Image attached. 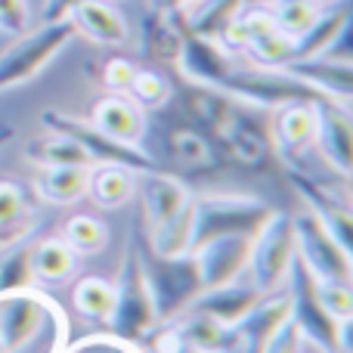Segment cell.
Listing matches in <instances>:
<instances>
[{
  "label": "cell",
  "mask_w": 353,
  "mask_h": 353,
  "mask_svg": "<svg viewBox=\"0 0 353 353\" xmlns=\"http://www.w3.org/2000/svg\"><path fill=\"white\" fill-rule=\"evenodd\" d=\"M186 105H189V115H192L199 124H205V130L214 137H220V130H223L232 118L230 97H226L223 90H214V87L195 84L186 97Z\"/></svg>",
  "instance_id": "31"
},
{
  "label": "cell",
  "mask_w": 353,
  "mask_h": 353,
  "mask_svg": "<svg viewBox=\"0 0 353 353\" xmlns=\"http://www.w3.org/2000/svg\"><path fill=\"white\" fill-rule=\"evenodd\" d=\"M220 140H223L226 152H230L232 159L242 161V165H251V168L267 165L270 152H273L261 124L248 115H236V112H232L230 124L220 130Z\"/></svg>",
  "instance_id": "23"
},
{
  "label": "cell",
  "mask_w": 353,
  "mask_h": 353,
  "mask_svg": "<svg viewBox=\"0 0 353 353\" xmlns=\"http://www.w3.org/2000/svg\"><path fill=\"white\" fill-rule=\"evenodd\" d=\"M50 304L53 301L34 285L0 298V344L6 353H19L41 335L50 319Z\"/></svg>",
  "instance_id": "10"
},
{
  "label": "cell",
  "mask_w": 353,
  "mask_h": 353,
  "mask_svg": "<svg viewBox=\"0 0 353 353\" xmlns=\"http://www.w3.org/2000/svg\"><path fill=\"white\" fill-rule=\"evenodd\" d=\"M41 121L47 130L65 134L68 140L78 143L93 165H121V168H130L134 174L155 171L152 155H146L140 146H128V143L112 140V137H105L103 130L93 128L90 121H81V118L65 115V112H53V109L41 112Z\"/></svg>",
  "instance_id": "6"
},
{
  "label": "cell",
  "mask_w": 353,
  "mask_h": 353,
  "mask_svg": "<svg viewBox=\"0 0 353 353\" xmlns=\"http://www.w3.org/2000/svg\"><path fill=\"white\" fill-rule=\"evenodd\" d=\"M0 353H6V347H3V344H0Z\"/></svg>",
  "instance_id": "49"
},
{
  "label": "cell",
  "mask_w": 353,
  "mask_h": 353,
  "mask_svg": "<svg viewBox=\"0 0 353 353\" xmlns=\"http://www.w3.org/2000/svg\"><path fill=\"white\" fill-rule=\"evenodd\" d=\"M273 134L282 155L294 159L298 152H304L313 143V134H316V109H313V103L279 105L273 121Z\"/></svg>",
  "instance_id": "22"
},
{
  "label": "cell",
  "mask_w": 353,
  "mask_h": 353,
  "mask_svg": "<svg viewBox=\"0 0 353 353\" xmlns=\"http://www.w3.org/2000/svg\"><path fill=\"white\" fill-rule=\"evenodd\" d=\"M25 159L34 161L41 168H59V165H87L93 168V161L87 159V152L78 146L74 140H68L65 134H56L50 130V137H41V140H31L25 146Z\"/></svg>",
  "instance_id": "30"
},
{
  "label": "cell",
  "mask_w": 353,
  "mask_h": 353,
  "mask_svg": "<svg viewBox=\"0 0 353 353\" xmlns=\"http://www.w3.org/2000/svg\"><path fill=\"white\" fill-rule=\"evenodd\" d=\"M74 310L87 319H109L112 304H115V288L109 279H99V276H84V279L74 285L72 292Z\"/></svg>",
  "instance_id": "35"
},
{
  "label": "cell",
  "mask_w": 353,
  "mask_h": 353,
  "mask_svg": "<svg viewBox=\"0 0 353 353\" xmlns=\"http://www.w3.org/2000/svg\"><path fill=\"white\" fill-rule=\"evenodd\" d=\"M87 176H90L87 165L43 168L34 180V192L50 205H74L87 195Z\"/></svg>",
  "instance_id": "25"
},
{
  "label": "cell",
  "mask_w": 353,
  "mask_h": 353,
  "mask_svg": "<svg viewBox=\"0 0 353 353\" xmlns=\"http://www.w3.org/2000/svg\"><path fill=\"white\" fill-rule=\"evenodd\" d=\"M112 288H115V304H112L105 323L112 325L118 341H143L159 325V316H155L152 292H149L146 273H143V251L137 245H128L124 263Z\"/></svg>",
  "instance_id": "1"
},
{
  "label": "cell",
  "mask_w": 353,
  "mask_h": 353,
  "mask_svg": "<svg viewBox=\"0 0 353 353\" xmlns=\"http://www.w3.org/2000/svg\"><path fill=\"white\" fill-rule=\"evenodd\" d=\"M186 31L180 12L152 10L143 19V53L155 62H176Z\"/></svg>",
  "instance_id": "21"
},
{
  "label": "cell",
  "mask_w": 353,
  "mask_h": 353,
  "mask_svg": "<svg viewBox=\"0 0 353 353\" xmlns=\"http://www.w3.org/2000/svg\"><path fill=\"white\" fill-rule=\"evenodd\" d=\"M74 263H78V254L62 242V236H50L31 245V273H34V282L59 285V282H65L74 273Z\"/></svg>",
  "instance_id": "28"
},
{
  "label": "cell",
  "mask_w": 353,
  "mask_h": 353,
  "mask_svg": "<svg viewBox=\"0 0 353 353\" xmlns=\"http://www.w3.org/2000/svg\"><path fill=\"white\" fill-rule=\"evenodd\" d=\"M149 248H152V254H159V257L189 254V248H192V201L183 205L176 214H171V217H165L161 223L152 226Z\"/></svg>",
  "instance_id": "29"
},
{
  "label": "cell",
  "mask_w": 353,
  "mask_h": 353,
  "mask_svg": "<svg viewBox=\"0 0 353 353\" xmlns=\"http://www.w3.org/2000/svg\"><path fill=\"white\" fill-rule=\"evenodd\" d=\"M316 294L323 301V307L335 319H350L353 301H350V282L341 279H316Z\"/></svg>",
  "instance_id": "40"
},
{
  "label": "cell",
  "mask_w": 353,
  "mask_h": 353,
  "mask_svg": "<svg viewBox=\"0 0 353 353\" xmlns=\"http://www.w3.org/2000/svg\"><path fill=\"white\" fill-rule=\"evenodd\" d=\"M288 74L316 90L319 97L335 99L347 105L353 93V62L350 59H332V56H310V59H292L285 65Z\"/></svg>",
  "instance_id": "15"
},
{
  "label": "cell",
  "mask_w": 353,
  "mask_h": 353,
  "mask_svg": "<svg viewBox=\"0 0 353 353\" xmlns=\"http://www.w3.org/2000/svg\"><path fill=\"white\" fill-rule=\"evenodd\" d=\"M298 257L307 263L313 279H341L350 282V251L332 239V232L310 211L292 217Z\"/></svg>",
  "instance_id": "9"
},
{
  "label": "cell",
  "mask_w": 353,
  "mask_h": 353,
  "mask_svg": "<svg viewBox=\"0 0 353 353\" xmlns=\"http://www.w3.org/2000/svg\"><path fill=\"white\" fill-rule=\"evenodd\" d=\"M350 28V3L338 0L335 6L323 10L316 16V22L294 37V59H310V56H323L344 31Z\"/></svg>",
  "instance_id": "24"
},
{
  "label": "cell",
  "mask_w": 353,
  "mask_h": 353,
  "mask_svg": "<svg viewBox=\"0 0 353 353\" xmlns=\"http://www.w3.org/2000/svg\"><path fill=\"white\" fill-rule=\"evenodd\" d=\"M288 180H292V186L298 189L301 199L307 201V208H310L313 217H316L319 223H323L325 230L332 232V239H335L338 245H344V248L350 251L353 214H350L347 201L338 199L335 192H329L323 183L310 180V176H304V174H298V171H288Z\"/></svg>",
  "instance_id": "14"
},
{
  "label": "cell",
  "mask_w": 353,
  "mask_h": 353,
  "mask_svg": "<svg viewBox=\"0 0 353 353\" xmlns=\"http://www.w3.org/2000/svg\"><path fill=\"white\" fill-rule=\"evenodd\" d=\"M31 236L19 239L12 245H3L6 251L0 254V298L34 285V273H31V245H34V239Z\"/></svg>",
  "instance_id": "32"
},
{
  "label": "cell",
  "mask_w": 353,
  "mask_h": 353,
  "mask_svg": "<svg viewBox=\"0 0 353 353\" xmlns=\"http://www.w3.org/2000/svg\"><path fill=\"white\" fill-rule=\"evenodd\" d=\"M59 353H74V347H68V344H65V347H62Z\"/></svg>",
  "instance_id": "48"
},
{
  "label": "cell",
  "mask_w": 353,
  "mask_h": 353,
  "mask_svg": "<svg viewBox=\"0 0 353 353\" xmlns=\"http://www.w3.org/2000/svg\"><path fill=\"white\" fill-rule=\"evenodd\" d=\"M294 353H298V350H294Z\"/></svg>",
  "instance_id": "50"
},
{
  "label": "cell",
  "mask_w": 353,
  "mask_h": 353,
  "mask_svg": "<svg viewBox=\"0 0 353 353\" xmlns=\"http://www.w3.org/2000/svg\"><path fill=\"white\" fill-rule=\"evenodd\" d=\"M90 124L97 130H103L105 137H112V140L128 143V146H140L143 137H146L143 109L130 97H121V93L97 99L90 109Z\"/></svg>",
  "instance_id": "17"
},
{
  "label": "cell",
  "mask_w": 353,
  "mask_h": 353,
  "mask_svg": "<svg viewBox=\"0 0 353 353\" xmlns=\"http://www.w3.org/2000/svg\"><path fill=\"white\" fill-rule=\"evenodd\" d=\"M128 93L140 109H161V105L171 99V84H168V78L161 72H155V68H137L134 78H130Z\"/></svg>",
  "instance_id": "39"
},
{
  "label": "cell",
  "mask_w": 353,
  "mask_h": 353,
  "mask_svg": "<svg viewBox=\"0 0 353 353\" xmlns=\"http://www.w3.org/2000/svg\"><path fill=\"white\" fill-rule=\"evenodd\" d=\"M134 72H137L134 62L124 59V56H115V59H109V62L103 65V84L109 87L112 93H128Z\"/></svg>",
  "instance_id": "42"
},
{
  "label": "cell",
  "mask_w": 353,
  "mask_h": 353,
  "mask_svg": "<svg viewBox=\"0 0 353 353\" xmlns=\"http://www.w3.org/2000/svg\"><path fill=\"white\" fill-rule=\"evenodd\" d=\"M270 12H273V22L282 34L298 37L316 22L323 6H319V0H279V3H273Z\"/></svg>",
  "instance_id": "38"
},
{
  "label": "cell",
  "mask_w": 353,
  "mask_h": 353,
  "mask_svg": "<svg viewBox=\"0 0 353 353\" xmlns=\"http://www.w3.org/2000/svg\"><path fill=\"white\" fill-rule=\"evenodd\" d=\"M78 3V0H47L43 6V22H56V19H65L68 10Z\"/></svg>",
  "instance_id": "44"
},
{
  "label": "cell",
  "mask_w": 353,
  "mask_h": 353,
  "mask_svg": "<svg viewBox=\"0 0 353 353\" xmlns=\"http://www.w3.org/2000/svg\"><path fill=\"white\" fill-rule=\"evenodd\" d=\"M189 201H192V195H189L186 183H180L171 174H159V171L146 174V183H143V208H146L149 226L161 223V220L176 214Z\"/></svg>",
  "instance_id": "27"
},
{
  "label": "cell",
  "mask_w": 353,
  "mask_h": 353,
  "mask_svg": "<svg viewBox=\"0 0 353 353\" xmlns=\"http://www.w3.org/2000/svg\"><path fill=\"white\" fill-rule=\"evenodd\" d=\"M134 171L121 165H93L90 176H87V195L93 199L97 208H105V211H115V208L128 205L134 199Z\"/></svg>",
  "instance_id": "26"
},
{
  "label": "cell",
  "mask_w": 353,
  "mask_h": 353,
  "mask_svg": "<svg viewBox=\"0 0 353 353\" xmlns=\"http://www.w3.org/2000/svg\"><path fill=\"white\" fill-rule=\"evenodd\" d=\"M273 208L248 195H205L192 199V248L217 236H254ZM189 248V251H192Z\"/></svg>",
  "instance_id": "2"
},
{
  "label": "cell",
  "mask_w": 353,
  "mask_h": 353,
  "mask_svg": "<svg viewBox=\"0 0 353 353\" xmlns=\"http://www.w3.org/2000/svg\"><path fill=\"white\" fill-rule=\"evenodd\" d=\"M171 152L183 168H208L214 165V143L201 130L180 128L171 134Z\"/></svg>",
  "instance_id": "37"
},
{
  "label": "cell",
  "mask_w": 353,
  "mask_h": 353,
  "mask_svg": "<svg viewBox=\"0 0 353 353\" xmlns=\"http://www.w3.org/2000/svg\"><path fill=\"white\" fill-rule=\"evenodd\" d=\"M261 298L263 294L257 292L251 282L248 285H242V282L236 279V282H226V285H214V288L199 292L186 310L189 313H201V316H211V319H217V323H223V325H239Z\"/></svg>",
  "instance_id": "16"
},
{
  "label": "cell",
  "mask_w": 353,
  "mask_h": 353,
  "mask_svg": "<svg viewBox=\"0 0 353 353\" xmlns=\"http://www.w3.org/2000/svg\"><path fill=\"white\" fill-rule=\"evenodd\" d=\"M288 319H292L294 332L301 338H307L310 344H316L325 353H338V323L329 310L323 307L316 294V279L307 270V263L294 254L292 267H288Z\"/></svg>",
  "instance_id": "4"
},
{
  "label": "cell",
  "mask_w": 353,
  "mask_h": 353,
  "mask_svg": "<svg viewBox=\"0 0 353 353\" xmlns=\"http://www.w3.org/2000/svg\"><path fill=\"white\" fill-rule=\"evenodd\" d=\"M248 251H251V236H217L189 251L201 282V292L236 282L248 267Z\"/></svg>",
  "instance_id": "11"
},
{
  "label": "cell",
  "mask_w": 353,
  "mask_h": 353,
  "mask_svg": "<svg viewBox=\"0 0 353 353\" xmlns=\"http://www.w3.org/2000/svg\"><path fill=\"white\" fill-rule=\"evenodd\" d=\"M65 19L74 25V31L87 34L93 43H103V47H121L130 34L124 16L103 0H78Z\"/></svg>",
  "instance_id": "18"
},
{
  "label": "cell",
  "mask_w": 353,
  "mask_h": 353,
  "mask_svg": "<svg viewBox=\"0 0 353 353\" xmlns=\"http://www.w3.org/2000/svg\"><path fill=\"white\" fill-rule=\"evenodd\" d=\"M143 273H146L149 292H152V304H155L159 323H171V319H176L189 304H192L195 294L201 292L192 254L143 257Z\"/></svg>",
  "instance_id": "8"
},
{
  "label": "cell",
  "mask_w": 353,
  "mask_h": 353,
  "mask_svg": "<svg viewBox=\"0 0 353 353\" xmlns=\"http://www.w3.org/2000/svg\"><path fill=\"white\" fill-rule=\"evenodd\" d=\"M146 338H149V344H152V353H192L186 338H183L180 325H176L174 319L171 323H161L159 329H152Z\"/></svg>",
  "instance_id": "41"
},
{
  "label": "cell",
  "mask_w": 353,
  "mask_h": 353,
  "mask_svg": "<svg viewBox=\"0 0 353 353\" xmlns=\"http://www.w3.org/2000/svg\"><path fill=\"white\" fill-rule=\"evenodd\" d=\"M62 242L78 257L97 254V251H103L105 242H109V226L99 217H93V214H74V217H68L65 226H62Z\"/></svg>",
  "instance_id": "33"
},
{
  "label": "cell",
  "mask_w": 353,
  "mask_h": 353,
  "mask_svg": "<svg viewBox=\"0 0 353 353\" xmlns=\"http://www.w3.org/2000/svg\"><path fill=\"white\" fill-rule=\"evenodd\" d=\"M31 189L19 180H0V248L37 230Z\"/></svg>",
  "instance_id": "19"
},
{
  "label": "cell",
  "mask_w": 353,
  "mask_h": 353,
  "mask_svg": "<svg viewBox=\"0 0 353 353\" xmlns=\"http://www.w3.org/2000/svg\"><path fill=\"white\" fill-rule=\"evenodd\" d=\"M313 109H316L313 143L319 146V155L329 161V168H335L341 176H347L353 165V128H350L347 105L323 97L313 103Z\"/></svg>",
  "instance_id": "12"
},
{
  "label": "cell",
  "mask_w": 353,
  "mask_h": 353,
  "mask_svg": "<svg viewBox=\"0 0 353 353\" xmlns=\"http://www.w3.org/2000/svg\"><path fill=\"white\" fill-rule=\"evenodd\" d=\"M74 34L78 31L68 19H56V22H43L37 31L19 37L6 53H0V90L31 81Z\"/></svg>",
  "instance_id": "7"
},
{
  "label": "cell",
  "mask_w": 353,
  "mask_h": 353,
  "mask_svg": "<svg viewBox=\"0 0 353 353\" xmlns=\"http://www.w3.org/2000/svg\"><path fill=\"white\" fill-rule=\"evenodd\" d=\"M248 3H261V6H273V3H279V0H248Z\"/></svg>",
  "instance_id": "47"
},
{
  "label": "cell",
  "mask_w": 353,
  "mask_h": 353,
  "mask_svg": "<svg viewBox=\"0 0 353 353\" xmlns=\"http://www.w3.org/2000/svg\"><path fill=\"white\" fill-rule=\"evenodd\" d=\"M12 137H16V130H12V128H0V149H3Z\"/></svg>",
  "instance_id": "46"
},
{
  "label": "cell",
  "mask_w": 353,
  "mask_h": 353,
  "mask_svg": "<svg viewBox=\"0 0 353 353\" xmlns=\"http://www.w3.org/2000/svg\"><path fill=\"white\" fill-rule=\"evenodd\" d=\"M180 332L186 338L192 353H239L242 347V329L239 325H223L201 313H180Z\"/></svg>",
  "instance_id": "20"
},
{
  "label": "cell",
  "mask_w": 353,
  "mask_h": 353,
  "mask_svg": "<svg viewBox=\"0 0 353 353\" xmlns=\"http://www.w3.org/2000/svg\"><path fill=\"white\" fill-rule=\"evenodd\" d=\"M230 99H242L257 109H279L288 103H316L323 99L316 90H310L307 84H301L294 74H288L285 68H236L223 78V84L217 87Z\"/></svg>",
  "instance_id": "5"
},
{
  "label": "cell",
  "mask_w": 353,
  "mask_h": 353,
  "mask_svg": "<svg viewBox=\"0 0 353 353\" xmlns=\"http://www.w3.org/2000/svg\"><path fill=\"white\" fill-rule=\"evenodd\" d=\"M245 3H248V0H199V3H192L195 10L189 12L186 28L192 31V34L214 37V41H217V34L232 22V16H236Z\"/></svg>",
  "instance_id": "34"
},
{
  "label": "cell",
  "mask_w": 353,
  "mask_h": 353,
  "mask_svg": "<svg viewBox=\"0 0 353 353\" xmlns=\"http://www.w3.org/2000/svg\"><path fill=\"white\" fill-rule=\"evenodd\" d=\"M245 53L254 59L257 68H285L294 59V37L273 28L267 34H261L257 41H251L245 47Z\"/></svg>",
  "instance_id": "36"
},
{
  "label": "cell",
  "mask_w": 353,
  "mask_h": 353,
  "mask_svg": "<svg viewBox=\"0 0 353 353\" xmlns=\"http://www.w3.org/2000/svg\"><path fill=\"white\" fill-rule=\"evenodd\" d=\"M176 65H180L186 81H192L199 87H214V90L232 72L230 50L220 47L214 37H201V34H192V31H186V37H183Z\"/></svg>",
  "instance_id": "13"
},
{
  "label": "cell",
  "mask_w": 353,
  "mask_h": 353,
  "mask_svg": "<svg viewBox=\"0 0 353 353\" xmlns=\"http://www.w3.org/2000/svg\"><path fill=\"white\" fill-rule=\"evenodd\" d=\"M192 3H199V0H152V10H165V12H183L189 10Z\"/></svg>",
  "instance_id": "45"
},
{
  "label": "cell",
  "mask_w": 353,
  "mask_h": 353,
  "mask_svg": "<svg viewBox=\"0 0 353 353\" xmlns=\"http://www.w3.org/2000/svg\"><path fill=\"white\" fill-rule=\"evenodd\" d=\"M0 28L6 34H25L28 31V6H25V0H0Z\"/></svg>",
  "instance_id": "43"
},
{
  "label": "cell",
  "mask_w": 353,
  "mask_h": 353,
  "mask_svg": "<svg viewBox=\"0 0 353 353\" xmlns=\"http://www.w3.org/2000/svg\"><path fill=\"white\" fill-rule=\"evenodd\" d=\"M294 254H298V242H294L292 217L273 211L267 217V223L251 236L248 267H245L251 273V285L261 294H273L285 282Z\"/></svg>",
  "instance_id": "3"
}]
</instances>
